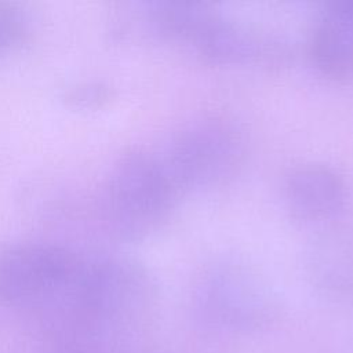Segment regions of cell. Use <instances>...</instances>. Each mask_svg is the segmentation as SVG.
I'll return each instance as SVG.
<instances>
[{"instance_id":"6","label":"cell","mask_w":353,"mask_h":353,"mask_svg":"<svg viewBox=\"0 0 353 353\" xmlns=\"http://www.w3.org/2000/svg\"><path fill=\"white\" fill-rule=\"evenodd\" d=\"M284 200L294 218L305 222L325 221L343 208L346 185L332 168L306 164L292 170L287 176Z\"/></svg>"},{"instance_id":"9","label":"cell","mask_w":353,"mask_h":353,"mask_svg":"<svg viewBox=\"0 0 353 353\" xmlns=\"http://www.w3.org/2000/svg\"><path fill=\"white\" fill-rule=\"evenodd\" d=\"M63 99L68 105L79 109L101 108L110 99V90L102 83L84 81L65 90Z\"/></svg>"},{"instance_id":"7","label":"cell","mask_w":353,"mask_h":353,"mask_svg":"<svg viewBox=\"0 0 353 353\" xmlns=\"http://www.w3.org/2000/svg\"><path fill=\"white\" fill-rule=\"evenodd\" d=\"M310 58L323 76L353 80V0L325 4L312 36Z\"/></svg>"},{"instance_id":"2","label":"cell","mask_w":353,"mask_h":353,"mask_svg":"<svg viewBox=\"0 0 353 353\" xmlns=\"http://www.w3.org/2000/svg\"><path fill=\"white\" fill-rule=\"evenodd\" d=\"M181 194L156 152L130 150L109 168L98 196V218L117 241H141L156 232Z\"/></svg>"},{"instance_id":"3","label":"cell","mask_w":353,"mask_h":353,"mask_svg":"<svg viewBox=\"0 0 353 353\" xmlns=\"http://www.w3.org/2000/svg\"><path fill=\"white\" fill-rule=\"evenodd\" d=\"M190 302L203 327L226 335L259 331L277 314L268 281L251 266L232 259L216 261L197 274Z\"/></svg>"},{"instance_id":"8","label":"cell","mask_w":353,"mask_h":353,"mask_svg":"<svg viewBox=\"0 0 353 353\" xmlns=\"http://www.w3.org/2000/svg\"><path fill=\"white\" fill-rule=\"evenodd\" d=\"M26 33V18L12 3H0V55L18 44Z\"/></svg>"},{"instance_id":"10","label":"cell","mask_w":353,"mask_h":353,"mask_svg":"<svg viewBox=\"0 0 353 353\" xmlns=\"http://www.w3.org/2000/svg\"><path fill=\"white\" fill-rule=\"evenodd\" d=\"M46 353H142L128 345L112 343H70L48 346Z\"/></svg>"},{"instance_id":"5","label":"cell","mask_w":353,"mask_h":353,"mask_svg":"<svg viewBox=\"0 0 353 353\" xmlns=\"http://www.w3.org/2000/svg\"><path fill=\"white\" fill-rule=\"evenodd\" d=\"M80 259L76 251L54 243L0 244V307L30 321L65 288Z\"/></svg>"},{"instance_id":"4","label":"cell","mask_w":353,"mask_h":353,"mask_svg":"<svg viewBox=\"0 0 353 353\" xmlns=\"http://www.w3.org/2000/svg\"><path fill=\"white\" fill-rule=\"evenodd\" d=\"M245 148L236 123L204 116L178 128L156 154L182 197L230 179L244 161Z\"/></svg>"},{"instance_id":"1","label":"cell","mask_w":353,"mask_h":353,"mask_svg":"<svg viewBox=\"0 0 353 353\" xmlns=\"http://www.w3.org/2000/svg\"><path fill=\"white\" fill-rule=\"evenodd\" d=\"M154 302V281L139 262L117 255L81 256L66 287L30 325L48 346L125 345Z\"/></svg>"}]
</instances>
